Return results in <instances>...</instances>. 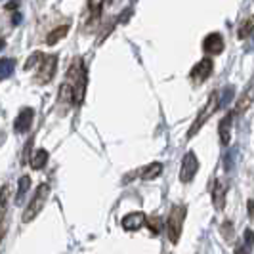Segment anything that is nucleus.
Returning <instances> with one entry per match:
<instances>
[{"instance_id": "obj_1", "label": "nucleus", "mask_w": 254, "mask_h": 254, "mask_svg": "<svg viewBox=\"0 0 254 254\" xmlns=\"http://www.w3.org/2000/svg\"><path fill=\"white\" fill-rule=\"evenodd\" d=\"M71 90H73V100H75V105H80L82 100H84V88H86V69H84V64L82 60L76 58L75 62L71 64L69 71H67V80H65Z\"/></svg>"}, {"instance_id": "obj_2", "label": "nucleus", "mask_w": 254, "mask_h": 254, "mask_svg": "<svg viewBox=\"0 0 254 254\" xmlns=\"http://www.w3.org/2000/svg\"><path fill=\"white\" fill-rule=\"evenodd\" d=\"M186 216H188V206L186 204H174L170 208V214L166 218V233H168V239L172 245H176L180 241Z\"/></svg>"}, {"instance_id": "obj_3", "label": "nucleus", "mask_w": 254, "mask_h": 254, "mask_svg": "<svg viewBox=\"0 0 254 254\" xmlns=\"http://www.w3.org/2000/svg\"><path fill=\"white\" fill-rule=\"evenodd\" d=\"M48 197H50V186L48 184H40L37 188V191H35V197L31 199V203H29V206H27L25 212H23V222H33L40 214V210L44 208Z\"/></svg>"}, {"instance_id": "obj_4", "label": "nucleus", "mask_w": 254, "mask_h": 254, "mask_svg": "<svg viewBox=\"0 0 254 254\" xmlns=\"http://www.w3.org/2000/svg\"><path fill=\"white\" fill-rule=\"evenodd\" d=\"M218 107H220V102H218V92H212V94H210V98H208V103H206L203 109H201V113L197 115L195 123H193V125H191V128L188 130V140H190V138H193V136H195V134H197V132L204 127V123H206V121H208L212 115L216 113Z\"/></svg>"}, {"instance_id": "obj_5", "label": "nucleus", "mask_w": 254, "mask_h": 254, "mask_svg": "<svg viewBox=\"0 0 254 254\" xmlns=\"http://www.w3.org/2000/svg\"><path fill=\"white\" fill-rule=\"evenodd\" d=\"M199 170V161H197V155L193 151H188L182 159V168H180V182L182 184H190L191 180L195 178Z\"/></svg>"}, {"instance_id": "obj_6", "label": "nucleus", "mask_w": 254, "mask_h": 254, "mask_svg": "<svg viewBox=\"0 0 254 254\" xmlns=\"http://www.w3.org/2000/svg\"><path fill=\"white\" fill-rule=\"evenodd\" d=\"M56 69H58V58L56 56H44V60H42V64H40L37 73L38 84L50 82L52 78H54V75H56Z\"/></svg>"}, {"instance_id": "obj_7", "label": "nucleus", "mask_w": 254, "mask_h": 254, "mask_svg": "<svg viewBox=\"0 0 254 254\" xmlns=\"http://www.w3.org/2000/svg\"><path fill=\"white\" fill-rule=\"evenodd\" d=\"M212 73V60L210 58H203L197 65H193L190 73V78L193 84H203L204 80Z\"/></svg>"}, {"instance_id": "obj_8", "label": "nucleus", "mask_w": 254, "mask_h": 254, "mask_svg": "<svg viewBox=\"0 0 254 254\" xmlns=\"http://www.w3.org/2000/svg\"><path fill=\"white\" fill-rule=\"evenodd\" d=\"M224 46H226L224 44V37L220 33H210L203 40V50L208 56H220L224 52Z\"/></svg>"}, {"instance_id": "obj_9", "label": "nucleus", "mask_w": 254, "mask_h": 254, "mask_svg": "<svg viewBox=\"0 0 254 254\" xmlns=\"http://www.w3.org/2000/svg\"><path fill=\"white\" fill-rule=\"evenodd\" d=\"M233 119H235V111H229L222 121H220V141L222 145H229L231 143V136H233Z\"/></svg>"}, {"instance_id": "obj_10", "label": "nucleus", "mask_w": 254, "mask_h": 254, "mask_svg": "<svg viewBox=\"0 0 254 254\" xmlns=\"http://www.w3.org/2000/svg\"><path fill=\"white\" fill-rule=\"evenodd\" d=\"M143 226H147V216L143 212H130L123 218V229L125 231H138Z\"/></svg>"}, {"instance_id": "obj_11", "label": "nucleus", "mask_w": 254, "mask_h": 254, "mask_svg": "<svg viewBox=\"0 0 254 254\" xmlns=\"http://www.w3.org/2000/svg\"><path fill=\"white\" fill-rule=\"evenodd\" d=\"M33 119H35V111L31 109V107H25V109H21L19 115L15 117V123H13V128H15V132H19V134H25L27 130L31 128L33 125Z\"/></svg>"}, {"instance_id": "obj_12", "label": "nucleus", "mask_w": 254, "mask_h": 254, "mask_svg": "<svg viewBox=\"0 0 254 254\" xmlns=\"http://www.w3.org/2000/svg\"><path fill=\"white\" fill-rule=\"evenodd\" d=\"M253 103H254V86H249V88L245 90L241 96L237 98V103H235V115H241V113H245V111H249Z\"/></svg>"}, {"instance_id": "obj_13", "label": "nucleus", "mask_w": 254, "mask_h": 254, "mask_svg": "<svg viewBox=\"0 0 254 254\" xmlns=\"http://www.w3.org/2000/svg\"><path fill=\"white\" fill-rule=\"evenodd\" d=\"M212 203H214V208H216V210H222L224 204H226V186H224L220 180H216L214 190H212Z\"/></svg>"}, {"instance_id": "obj_14", "label": "nucleus", "mask_w": 254, "mask_h": 254, "mask_svg": "<svg viewBox=\"0 0 254 254\" xmlns=\"http://www.w3.org/2000/svg\"><path fill=\"white\" fill-rule=\"evenodd\" d=\"M48 159H50V155L46 149H37V151L31 155V166L35 168V170H42L46 163H48Z\"/></svg>"}, {"instance_id": "obj_15", "label": "nucleus", "mask_w": 254, "mask_h": 254, "mask_svg": "<svg viewBox=\"0 0 254 254\" xmlns=\"http://www.w3.org/2000/svg\"><path fill=\"white\" fill-rule=\"evenodd\" d=\"M163 174V163H151L140 172L141 180H155Z\"/></svg>"}, {"instance_id": "obj_16", "label": "nucleus", "mask_w": 254, "mask_h": 254, "mask_svg": "<svg viewBox=\"0 0 254 254\" xmlns=\"http://www.w3.org/2000/svg\"><path fill=\"white\" fill-rule=\"evenodd\" d=\"M67 33H69V25L56 27L54 31H50V35L46 37V44H48V46H54V44H58L60 40H64V38L67 37Z\"/></svg>"}, {"instance_id": "obj_17", "label": "nucleus", "mask_w": 254, "mask_h": 254, "mask_svg": "<svg viewBox=\"0 0 254 254\" xmlns=\"http://www.w3.org/2000/svg\"><path fill=\"white\" fill-rule=\"evenodd\" d=\"M13 71H15V60H12V58H4V60H0V80L10 78Z\"/></svg>"}, {"instance_id": "obj_18", "label": "nucleus", "mask_w": 254, "mask_h": 254, "mask_svg": "<svg viewBox=\"0 0 254 254\" xmlns=\"http://www.w3.org/2000/svg\"><path fill=\"white\" fill-rule=\"evenodd\" d=\"M29 188H31V178L29 176H21L19 178V182H17V195H15V199H17V203L25 197V193L29 191Z\"/></svg>"}, {"instance_id": "obj_19", "label": "nucleus", "mask_w": 254, "mask_h": 254, "mask_svg": "<svg viewBox=\"0 0 254 254\" xmlns=\"http://www.w3.org/2000/svg\"><path fill=\"white\" fill-rule=\"evenodd\" d=\"M253 31H254V15H251V17H247L241 23V27H239V38L251 37Z\"/></svg>"}, {"instance_id": "obj_20", "label": "nucleus", "mask_w": 254, "mask_h": 254, "mask_svg": "<svg viewBox=\"0 0 254 254\" xmlns=\"http://www.w3.org/2000/svg\"><path fill=\"white\" fill-rule=\"evenodd\" d=\"M42 60H44V56H42L40 52H35V54H33V56L25 62V71H31L33 67H40Z\"/></svg>"}, {"instance_id": "obj_21", "label": "nucleus", "mask_w": 254, "mask_h": 254, "mask_svg": "<svg viewBox=\"0 0 254 254\" xmlns=\"http://www.w3.org/2000/svg\"><path fill=\"white\" fill-rule=\"evenodd\" d=\"M6 206H8V186H4V188L0 190V220H4Z\"/></svg>"}, {"instance_id": "obj_22", "label": "nucleus", "mask_w": 254, "mask_h": 254, "mask_svg": "<svg viewBox=\"0 0 254 254\" xmlns=\"http://www.w3.org/2000/svg\"><path fill=\"white\" fill-rule=\"evenodd\" d=\"M105 0H88V10L92 12V15H100V12H102V6Z\"/></svg>"}, {"instance_id": "obj_23", "label": "nucleus", "mask_w": 254, "mask_h": 254, "mask_svg": "<svg viewBox=\"0 0 254 254\" xmlns=\"http://www.w3.org/2000/svg\"><path fill=\"white\" fill-rule=\"evenodd\" d=\"M147 226L151 228L153 233H159V229H161V218H157V216L147 218Z\"/></svg>"}, {"instance_id": "obj_24", "label": "nucleus", "mask_w": 254, "mask_h": 254, "mask_svg": "<svg viewBox=\"0 0 254 254\" xmlns=\"http://www.w3.org/2000/svg\"><path fill=\"white\" fill-rule=\"evenodd\" d=\"M245 247L247 249L254 247V231H251V229H245Z\"/></svg>"}, {"instance_id": "obj_25", "label": "nucleus", "mask_w": 254, "mask_h": 254, "mask_svg": "<svg viewBox=\"0 0 254 254\" xmlns=\"http://www.w3.org/2000/svg\"><path fill=\"white\" fill-rule=\"evenodd\" d=\"M247 206H249V218H253V220H254V201H253V199H249Z\"/></svg>"}, {"instance_id": "obj_26", "label": "nucleus", "mask_w": 254, "mask_h": 254, "mask_svg": "<svg viewBox=\"0 0 254 254\" xmlns=\"http://www.w3.org/2000/svg\"><path fill=\"white\" fill-rule=\"evenodd\" d=\"M235 254H251V253H249V249L243 245V247H237V249H235Z\"/></svg>"}, {"instance_id": "obj_27", "label": "nucleus", "mask_w": 254, "mask_h": 254, "mask_svg": "<svg viewBox=\"0 0 254 254\" xmlns=\"http://www.w3.org/2000/svg\"><path fill=\"white\" fill-rule=\"evenodd\" d=\"M17 8V0H12L8 6H6V10H15Z\"/></svg>"}, {"instance_id": "obj_28", "label": "nucleus", "mask_w": 254, "mask_h": 254, "mask_svg": "<svg viewBox=\"0 0 254 254\" xmlns=\"http://www.w3.org/2000/svg\"><path fill=\"white\" fill-rule=\"evenodd\" d=\"M4 46H6V42H4V40H2V38H0V50H2V48H4Z\"/></svg>"}, {"instance_id": "obj_29", "label": "nucleus", "mask_w": 254, "mask_h": 254, "mask_svg": "<svg viewBox=\"0 0 254 254\" xmlns=\"http://www.w3.org/2000/svg\"><path fill=\"white\" fill-rule=\"evenodd\" d=\"M0 241H2V231H0Z\"/></svg>"}]
</instances>
